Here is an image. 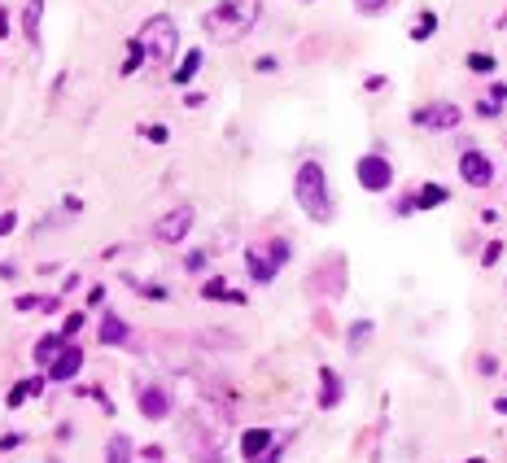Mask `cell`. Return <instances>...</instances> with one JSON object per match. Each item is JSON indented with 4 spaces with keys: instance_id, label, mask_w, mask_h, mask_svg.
<instances>
[{
    "instance_id": "obj_1",
    "label": "cell",
    "mask_w": 507,
    "mask_h": 463,
    "mask_svg": "<svg viewBox=\"0 0 507 463\" xmlns=\"http://www.w3.org/2000/svg\"><path fill=\"white\" fill-rule=\"evenodd\" d=\"M258 18H263V0H219V5L202 18V26H206L210 40L236 44L258 26Z\"/></svg>"
},
{
    "instance_id": "obj_2",
    "label": "cell",
    "mask_w": 507,
    "mask_h": 463,
    "mask_svg": "<svg viewBox=\"0 0 507 463\" xmlns=\"http://www.w3.org/2000/svg\"><path fill=\"white\" fill-rule=\"evenodd\" d=\"M293 197L306 210V219L328 223L333 219V192H328V175H324L319 162H302L298 175H293Z\"/></svg>"
},
{
    "instance_id": "obj_3",
    "label": "cell",
    "mask_w": 507,
    "mask_h": 463,
    "mask_svg": "<svg viewBox=\"0 0 507 463\" xmlns=\"http://www.w3.org/2000/svg\"><path fill=\"white\" fill-rule=\"evenodd\" d=\"M136 44L149 66H167L175 57V44H179V31L167 13H153V18H144V26L136 31Z\"/></svg>"
},
{
    "instance_id": "obj_4",
    "label": "cell",
    "mask_w": 507,
    "mask_h": 463,
    "mask_svg": "<svg viewBox=\"0 0 507 463\" xmlns=\"http://www.w3.org/2000/svg\"><path fill=\"white\" fill-rule=\"evenodd\" d=\"M354 175H358V184H363L368 192H385L389 184H394V167H389L385 153H363L358 167H354Z\"/></svg>"
},
{
    "instance_id": "obj_5",
    "label": "cell",
    "mask_w": 507,
    "mask_h": 463,
    "mask_svg": "<svg viewBox=\"0 0 507 463\" xmlns=\"http://www.w3.org/2000/svg\"><path fill=\"white\" fill-rule=\"evenodd\" d=\"M192 219H197V210H192V206H175V210H167V214L153 223V236H158L162 245H179V241L188 236Z\"/></svg>"
},
{
    "instance_id": "obj_6",
    "label": "cell",
    "mask_w": 507,
    "mask_h": 463,
    "mask_svg": "<svg viewBox=\"0 0 507 463\" xmlns=\"http://www.w3.org/2000/svg\"><path fill=\"white\" fill-rule=\"evenodd\" d=\"M460 175L468 188H490L494 184V162H490L481 149H464L460 153Z\"/></svg>"
},
{
    "instance_id": "obj_7",
    "label": "cell",
    "mask_w": 507,
    "mask_h": 463,
    "mask_svg": "<svg viewBox=\"0 0 507 463\" xmlns=\"http://www.w3.org/2000/svg\"><path fill=\"white\" fill-rule=\"evenodd\" d=\"M464 119V109L460 105H451V101H437V105H424L416 109V123L420 127H433V131H455Z\"/></svg>"
},
{
    "instance_id": "obj_8",
    "label": "cell",
    "mask_w": 507,
    "mask_h": 463,
    "mask_svg": "<svg viewBox=\"0 0 507 463\" xmlns=\"http://www.w3.org/2000/svg\"><path fill=\"white\" fill-rule=\"evenodd\" d=\"M136 407H140L144 420H167L171 416V393H167V385H140Z\"/></svg>"
},
{
    "instance_id": "obj_9",
    "label": "cell",
    "mask_w": 507,
    "mask_h": 463,
    "mask_svg": "<svg viewBox=\"0 0 507 463\" xmlns=\"http://www.w3.org/2000/svg\"><path fill=\"white\" fill-rule=\"evenodd\" d=\"M245 267H250V275L258 280V284H271L275 271H280V262L271 258V250H258V245H250V250H245Z\"/></svg>"
},
{
    "instance_id": "obj_10",
    "label": "cell",
    "mask_w": 507,
    "mask_h": 463,
    "mask_svg": "<svg viewBox=\"0 0 507 463\" xmlns=\"http://www.w3.org/2000/svg\"><path fill=\"white\" fill-rule=\"evenodd\" d=\"M271 441L275 437L267 433V428H245V433H241V455L250 459V463H258V459L271 450Z\"/></svg>"
},
{
    "instance_id": "obj_11",
    "label": "cell",
    "mask_w": 507,
    "mask_h": 463,
    "mask_svg": "<svg viewBox=\"0 0 507 463\" xmlns=\"http://www.w3.org/2000/svg\"><path fill=\"white\" fill-rule=\"evenodd\" d=\"M79 367H84V350H79V345H66V354L48 367V380H70Z\"/></svg>"
},
{
    "instance_id": "obj_12",
    "label": "cell",
    "mask_w": 507,
    "mask_h": 463,
    "mask_svg": "<svg viewBox=\"0 0 507 463\" xmlns=\"http://www.w3.org/2000/svg\"><path fill=\"white\" fill-rule=\"evenodd\" d=\"M337 402H341V376H337L333 367H324V372H319V407L333 411Z\"/></svg>"
},
{
    "instance_id": "obj_13",
    "label": "cell",
    "mask_w": 507,
    "mask_h": 463,
    "mask_svg": "<svg viewBox=\"0 0 507 463\" xmlns=\"http://www.w3.org/2000/svg\"><path fill=\"white\" fill-rule=\"evenodd\" d=\"M61 354H66V337H40V345H36V363H40L44 372L53 367Z\"/></svg>"
},
{
    "instance_id": "obj_14",
    "label": "cell",
    "mask_w": 507,
    "mask_h": 463,
    "mask_svg": "<svg viewBox=\"0 0 507 463\" xmlns=\"http://www.w3.org/2000/svg\"><path fill=\"white\" fill-rule=\"evenodd\" d=\"M503 109H507V84H494L485 92V101L477 105V114L481 119H494V114H503Z\"/></svg>"
},
{
    "instance_id": "obj_15",
    "label": "cell",
    "mask_w": 507,
    "mask_h": 463,
    "mask_svg": "<svg viewBox=\"0 0 507 463\" xmlns=\"http://www.w3.org/2000/svg\"><path fill=\"white\" fill-rule=\"evenodd\" d=\"M446 202H451V192L441 188V184H424L416 192V210H433V206H446Z\"/></svg>"
},
{
    "instance_id": "obj_16",
    "label": "cell",
    "mask_w": 507,
    "mask_h": 463,
    "mask_svg": "<svg viewBox=\"0 0 507 463\" xmlns=\"http://www.w3.org/2000/svg\"><path fill=\"white\" fill-rule=\"evenodd\" d=\"M127 337H132V333H127V324H123L119 315H105V319H101V341H105V345H123Z\"/></svg>"
},
{
    "instance_id": "obj_17",
    "label": "cell",
    "mask_w": 507,
    "mask_h": 463,
    "mask_svg": "<svg viewBox=\"0 0 507 463\" xmlns=\"http://www.w3.org/2000/svg\"><path fill=\"white\" fill-rule=\"evenodd\" d=\"M40 18H44V0H31L27 13H22V31L31 40H40Z\"/></svg>"
},
{
    "instance_id": "obj_18",
    "label": "cell",
    "mask_w": 507,
    "mask_h": 463,
    "mask_svg": "<svg viewBox=\"0 0 507 463\" xmlns=\"http://www.w3.org/2000/svg\"><path fill=\"white\" fill-rule=\"evenodd\" d=\"M202 70V48H188V57H184V66H175V84H188L192 75Z\"/></svg>"
},
{
    "instance_id": "obj_19",
    "label": "cell",
    "mask_w": 507,
    "mask_h": 463,
    "mask_svg": "<svg viewBox=\"0 0 507 463\" xmlns=\"http://www.w3.org/2000/svg\"><path fill=\"white\" fill-rule=\"evenodd\" d=\"M105 463H132V441H127L123 433L109 437V450H105Z\"/></svg>"
},
{
    "instance_id": "obj_20",
    "label": "cell",
    "mask_w": 507,
    "mask_h": 463,
    "mask_svg": "<svg viewBox=\"0 0 507 463\" xmlns=\"http://www.w3.org/2000/svg\"><path fill=\"white\" fill-rule=\"evenodd\" d=\"M202 297H210V302H215V297H227V302H245V297H241V293H232V289H227L219 275H215V280H206V284H202Z\"/></svg>"
},
{
    "instance_id": "obj_21",
    "label": "cell",
    "mask_w": 507,
    "mask_h": 463,
    "mask_svg": "<svg viewBox=\"0 0 507 463\" xmlns=\"http://www.w3.org/2000/svg\"><path fill=\"white\" fill-rule=\"evenodd\" d=\"M40 389H44V380H22V385H13L9 389V407H22L31 393H40Z\"/></svg>"
},
{
    "instance_id": "obj_22",
    "label": "cell",
    "mask_w": 507,
    "mask_h": 463,
    "mask_svg": "<svg viewBox=\"0 0 507 463\" xmlns=\"http://www.w3.org/2000/svg\"><path fill=\"white\" fill-rule=\"evenodd\" d=\"M433 31H437V13H420V18H416V26H411V40H429L433 36Z\"/></svg>"
},
{
    "instance_id": "obj_23",
    "label": "cell",
    "mask_w": 507,
    "mask_h": 463,
    "mask_svg": "<svg viewBox=\"0 0 507 463\" xmlns=\"http://www.w3.org/2000/svg\"><path fill=\"white\" fill-rule=\"evenodd\" d=\"M494 57H490V53H468V70L472 75H494Z\"/></svg>"
},
{
    "instance_id": "obj_24",
    "label": "cell",
    "mask_w": 507,
    "mask_h": 463,
    "mask_svg": "<svg viewBox=\"0 0 507 463\" xmlns=\"http://www.w3.org/2000/svg\"><path fill=\"white\" fill-rule=\"evenodd\" d=\"M368 337H372V324H368V319H363V324H354V328H350V350H363V341H368Z\"/></svg>"
},
{
    "instance_id": "obj_25",
    "label": "cell",
    "mask_w": 507,
    "mask_h": 463,
    "mask_svg": "<svg viewBox=\"0 0 507 463\" xmlns=\"http://www.w3.org/2000/svg\"><path fill=\"white\" fill-rule=\"evenodd\" d=\"M144 140H149V144H167V140H171V131L162 127V123H153V127H144Z\"/></svg>"
},
{
    "instance_id": "obj_26",
    "label": "cell",
    "mask_w": 507,
    "mask_h": 463,
    "mask_svg": "<svg viewBox=\"0 0 507 463\" xmlns=\"http://www.w3.org/2000/svg\"><path fill=\"white\" fill-rule=\"evenodd\" d=\"M499 254H503V241H490L485 250H481V262H485V267H494V262H499Z\"/></svg>"
},
{
    "instance_id": "obj_27",
    "label": "cell",
    "mask_w": 507,
    "mask_h": 463,
    "mask_svg": "<svg viewBox=\"0 0 507 463\" xmlns=\"http://www.w3.org/2000/svg\"><path fill=\"white\" fill-rule=\"evenodd\" d=\"M385 5H389V0H354V9H358V13H381Z\"/></svg>"
},
{
    "instance_id": "obj_28",
    "label": "cell",
    "mask_w": 507,
    "mask_h": 463,
    "mask_svg": "<svg viewBox=\"0 0 507 463\" xmlns=\"http://www.w3.org/2000/svg\"><path fill=\"white\" fill-rule=\"evenodd\" d=\"M13 227H18V214H13V210H5V214H0V236H9Z\"/></svg>"
},
{
    "instance_id": "obj_29",
    "label": "cell",
    "mask_w": 507,
    "mask_h": 463,
    "mask_svg": "<svg viewBox=\"0 0 507 463\" xmlns=\"http://www.w3.org/2000/svg\"><path fill=\"white\" fill-rule=\"evenodd\" d=\"M13 306H18V310H44V297H18V302H13Z\"/></svg>"
},
{
    "instance_id": "obj_30",
    "label": "cell",
    "mask_w": 507,
    "mask_h": 463,
    "mask_svg": "<svg viewBox=\"0 0 507 463\" xmlns=\"http://www.w3.org/2000/svg\"><path fill=\"white\" fill-rule=\"evenodd\" d=\"M280 455H285V446H280V441H271V450L258 459V463H280Z\"/></svg>"
},
{
    "instance_id": "obj_31",
    "label": "cell",
    "mask_w": 507,
    "mask_h": 463,
    "mask_svg": "<svg viewBox=\"0 0 507 463\" xmlns=\"http://www.w3.org/2000/svg\"><path fill=\"white\" fill-rule=\"evenodd\" d=\"M79 328H84V315H79V310H75V315L66 319V337H75V333H79Z\"/></svg>"
},
{
    "instance_id": "obj_32",
    "label": "cell",
    "mask_w": 507,
    "mask_h": 463,
    "mask_svg": "<svg viewBox=\"0 0 507 463\" xmlns=\"http://www.w3.org/2000/svg\"><path fill=\"white\" fill-rule=\"evenodd\" d=\"M254 66H258V70H263V75H271V70H275V66H280V61H275V57H258Z\"/></svg>"
},
{
    "instance_id": "obj_33",
    "label": "cell",
    "mask_w": 507,
    "mask_h": 463,
    "mask_svg": "<svg viewBox=\"0 0 507 463\" xmlns=\"http://www.w3.org/2000/svg\"><path fill=\"white\" fill-rule=\"evenodd\" d=\"M206 267V254H188V271H202Z\"/></svg>"
},
{
    "instance_id": "obj_34",
    "label": "cell",
    "mask_w": 507,
    "mask_h": 463,
    "mask_svg": "<svg viewBox=\"0 0 507 463\" xmlns=\"http://www.w3.org/2000/svg\"><path fill=\"white\" fill-rule=\"evenodd\" d=\"M0 36H9V13L0 9Z\"/></svg>"
},
{
    "instance_id": "obj_35",
    "label": "cell",
    "mask_w": 507,
    "mask_h": 463,
    "mask_svg": "<svg viewBox=\"0 0 507 463\" xmlns=\"http://www.w3.org/2000/svg\"><path fill=\"white\" fill-rule=\"evenodd\" d=\"M494 411H499V416H507V398H499V402H494Z\"/></svg>"
},
{
    "instance_id": "obj_36",
    "label": "cell",
    "mask_w": 507,
    "mask_h": 463,
    "mask_svg": "<svg viewBox=\"0 0 507 463\" xmlns=\"http://www.w3.org/2000/svg\"><path fill=\"white\" fill-rule=\"evenodd\" d=\"M468 463H485V459H468Z\"/></svg>"
}]
</instances>
